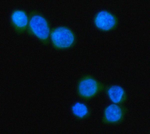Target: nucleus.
Masks as SVG:
<instances>
[{
  "label": "nucleus",
  "mask_w": 150,
  "mask_h": 134,
  "mask_svg": "<svg viewBox=\"0 0 150 134\" xmlns=\"http://www.w3.org/2000/svg\"><path fill=\"white\" fill-rule=\"evenodd\" d=\"M29 26L33 34L40 39L46 40L49 37L50 28L46 19L41 16L35 15L32 16Z\"/></svg>",
  "instance_id": "nucleus-3"
},
{
  "label": "nucleus",
  "mask_w": 150,
  "mask_h": 134,
  "mask_svg": "<svg viewBox=\"0 0 150 134\" xmlns=\"http://www.w3.org/2000/svg\"><path fill=\"white\" fill-rule=\"evenodd\" d=\"M101 85L98 81L91 77L82 78L79 83L78 91L79 95L84 99L92 98L100 90Z\"/></svg>",
  "instance_id": "nucleus-2"
},
{
  "label": "nucleus",
  "mask_w": 150,
  "mask_h": 134,
  "mask_svg": "<svg viewBox=\"0 0 150 134\" xmlns=\"http://www.w3.org/2000/svg\"><path fill=\"white\" fill-rule=\"evenodd\" d=\"M72 110L74 115L79 118L86 117L88 114V110L86 105L79 102L75 104L72 107Z\"/></svg>",
  "instance_id": "nucleus-8"
},
{
  "label": "nucleus",
  "mask_w": 150,
  "mask_h": 134,
  "mask_svg": "<svg viewBox=\"0 0 150 134\" xmlns=\"http://www.w3.org/2000/svg\"><path fill=\"white\" fill-rule=\"evenodd\" d=\"M11 18L13 23L19 28H24L28 23L27 16L23 11L19 10L15 11L12 13Z\"/></svg>",
  "instance_id": "nucleus-7"
},
{
  "label": "nucleus",
  "mask_w": 150,
  "mask_h": 134,
  "mask_svg": "<svg viewBox=\"0 0 150 134\" xmlns=\"http://www.w3.org/2000/svg\"><path fill=\"white\" fill-rule=\"evenodd\" d=\"M110 100L115 104H121L126 99V94L123 88L119 86L111 87L107 91Z\"/></svg>",
  "instance_id": "nucleus-6"
},
{
  "label": "nucleus",
  "mask_w": 150,
  "mask_h": 134,
  "mask_svg": "<svg viewBox=\"0 0 150 134\" xmlns=\"http://www.w3.org/2000/svg\"><path fill=\"white\" fill-rule=\"evenodd\" d=\"M94 22L98 28L106 31L113 29L117 23L115 16L105 11H102L98 13L95 17Z\"/></svg>",
  "instance_id": "nucleus-5"
},
{
  "label": "nucleus",
  "mask_w": 150,
  "mask_h": 134,
  "mask_svg": "<svg viewBox=\"0 0 150 134\" xmlns=\"http://www.w3.org/2000/svg\"><path fill=\"white\" fill-rule=\"evenodd\" d=\"M52 41L54 46L58 49H67L74 42V35L67 28L61 27L54 30L52 32Z\"/></svg>",
  "instance_id": "nucleus-1"
},
{
  "label": "nucleus",
  "mask_w": 150,
  "mask_h": 134,
  "mask_svg": "<svg viewBox=\"0 0 150 134\" xmlns=\"http://www.w3.org/2000/svg\"><path fill=\"white\" fill-rule=\"evenodd\" d=\"M125 109L119 105L112 104L106 107L103 114V121L109 124L121 122L125 115Z\"/></svg>",
  "instance_id": "nucleus-4"
}]
</instances>
